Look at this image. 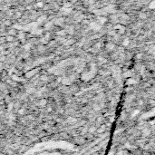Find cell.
I'll use <instances>...</instances> for the list:
<instances>
[{"instance_id":"5","label":"cell","mask_w":155,"mask_h":155,"mask_svg":"<svg viewBox=\"0 0 155 155\" xmlns=\"http://www.w3.org/2000/svg\"><path fill=\"white\" fill-rule=\"evenodd\" d=\"M42 32H43V29H42V28H37V29L35 28L34 30H33V31H32V34L38 35V34H42Z\"/></svg>"},{"instance_id":"16","label":"cell","mask_w":155,"mask_h":155,"mask_svg":"<svg viewBox=\"0 0 155 155\" xmlns=\"http://www.w3.org/2000/svg\"><path fill=\"white\" fill-rule=\"evenodd\" d=\"M41 42H42V43H43L44 45H46V44L48 43V40L46 39V37H44V38H42V39H41Z\"/></svg>"},{"instance_id":"33","label":"cell","mask_w":155,"mask_h":155,"mask_svg":"<svg viewBox=\"0 0 155 155\" xmlns=\"http://www.w3.org/2000/svg\"><path fill=\"white\" fill-rule=\"evenodd\" d=\"M73 1H74V2H75V1H77V0H73Z\"/></svg>"},{"instance_id":"29","label":"cell","mask_w":155,"mask_h":155,"mask_svg":"<svg viewBox=\"0 0 155 155\" xmlns=\"http://www.w3.org/2000/svg\"><path fill=\"white\" fill-rule=\"evenodd\" d=\"M142 54H137V58H140V57H142Z\"/></svg>"},{"instance_id":"10","label":"cell","mask_w":155,"mask_h":155,"mask_svg":"<svg viewBox=\"0 0 155 155\" xmlns=\"http://www.w3.org/2000/svg\"><path fill=\"white\" fill-rule=\"evenodd\" d=\"M129 44H130V40H129L128 38L124 39V40H123V42H122V46H129Z\"/></svg>"},{"instance_id":"31","label":"cell","mask_w":155,"mask_h":155,"mask_svg":"<svg viewBox=\"0 0 155 155\" xmlns=\"http://www.w3.org/2000/svg\"><path fill=\"white\" fill-rule=\"evenodd\" d=\"M95 47H96V48H99V47H100V44H97V45L95 46Z\"/></svg>"},{"instance_id":"23","label":"cell","mask_w":155,"mask_h":155,"mask_svg":"<svg viewBox=\"0 0 155 155\" xmlns=\"http://www.w3.org/2000/svg\"><path fill=\"white\" fill-rule=\"evenodd\" d=\"M72 6V4L71 3H65L64 4V7H71Z\"/></svg>"},{"instance_id":"26","label":"cell","mask_w":155,"mask_h":155,"mask_svg":"<svg viewBox=\"0 0 155 155\" xmlns=\"http://www.w3.org/2000/svg\"><path fill=\"white\" fill-rule=\"evenodd\" d=\"M115 32H116L115 30H114V31H113V32H110L109 34H110V35H113V34H115Z\"/></svg>"},{"instance_id":"17","label":"cell","mask_w":155,"mask_h":155,"mask_svg":"<svg viewBox=\"0 0 155 155\" xmlns=\"http://www.w3.org/2000/svg\"><path fill=\"white\" fill-rule=\"evenodd\" d=\"M139 17L142 18V19H145V18H146V15H145L144 13H141L140 16H139Z\"/></svg>"},{"instance_id":"3","label":"cell","mask_w":155,"mask_h":155,"mask_svg":"<svg viewBox=\"0 0 155 155\" xmlns=\"http://www.w3.org/2000/svg\"><path fill=\"white\" fill-rule=\"evenodd\" d=\"M61 11L63 12V15H69L71 12L73 11V9H72V7H62L61 8Z\"/></svg>"},{"instance_id":"13","label":"cell","mask_w":155,"mask_h":155,"mask_svg":"<svg viewBox=\"0 0 155 155\" xmlns=\"http://www.w3.org/2000/svg\"><path fill=\"white\" fill-rule=\"evenodd\" d=\"M43 6H44V3L43 2H38V3L35 4V7H39L40 8V7H43Z\"/></svg>"},{"instance_id":"32","label":"cell","mask_w":155,"mask_h":155,"mask_svg":"<svg viewBox=\"0 0 155 155\" xmlns=\"http://www.w3.org/2000/svg\"><path fill=\"white\" fill-rule=\"evenodd\" d=\"M26 1H27V2H30V1H32V0H26Z\"/></svg>"},{"instance_id":"25","label":"cell","mask_w":155,"mask_h":155,"mask_svg":"<svg viewBox=\"0 0 155 155\" xmlns=\"http://www.w3.org/2000/svg\"><path fill=\"white\" fill-rule=\"evenodd\" d=\"M9 34H16V31H14V30H11V31H9Z\"/></svg>"},{"instance_id":"21","label":"cell","mask_w":155,"mask_h":155,"mask_svg":"<svg viewBox=\"0 0 155 155\" xmlns=\"http://www.w3.org/2000/svg\"><path fill=\"white\" fill-rule=\"evenodd\" d=\"M18 37H19V39H24V37H25V34H24V33L19 34H18Z\"/></svg>"},{"instance_id":"18","label":"cell","mask_w":155,"mask_h":155,"mask_svg":"<svg viewBox=\"0 0 155 155\" xmlns=\"http://www.w3.org/2000/svg\"><path fill=\"white\" fill-rule=\"evenodd\" d=\"M14 28L18 29V30H23V27L20 26V25H14Z\"/></svg>"},{"instance_id":"9","label":"cell","mask_w":155,"mask_h":155,"mask_svg":"<svg viewBox=\"0 0 155 155\" xmlns=\"http://www.w3.org/2000/svg\"><path fill=\"white\" fill-rule=\"evenodd\" d=\"M53 25V22H48V23H46V25H45V29H50L51 28V26Z\"/></svg>"},{"instance_id":"34","label":"cell","mask_w":155,"mask_h":155,"mask_svg":"<svg viewBox=\"0 0 155 155\" xmlns=\"http://www.w3.org/2000/svg\"><path fill=\"white\" fill-rule=\"evenodd\" d=\"M154 57H155V54H154Z\"/></svg>"},{"instance_id":"27","label":"cell","mask_w":155,"mask_h":155,"mask_svg":"<svg viewBox=\"0 0 155 155\" xmlns=\"http://www.w3.org/2000/svg\"><path fill=\"white\" fill-rule=\"evenodd\" d=\"M41 79H42L43 81H46V79H47V77H46V76H42V77H41Z\"/></svg>"},{"instance_id":"19","label":"cell","mask_w":155,"mask_h":155,"mask_svg":"<svg viewBox=\"0 0 155 155\" xmlns=\"http://www.w3.org/2000/svg\"><path fill=\"white\" fill-rule=\"evenodd\" d=\"M6 40L8 41V42H11V41L14 40V37L11 36V35H9V36H7V37H6Z\"/></svg>"},{"instance_id":"22","label":"cell","mask_w":155,"mask_h":155,"mask_svg":"<svg viewBox=\"0 0 155 155\" xmlns=\"http://www.w3.org/2000/svg\"><path fill=\"white\" fill-rule=\"evenodd\" d=\"M67 32H68L69 34H73V33H74V28H73V27H69V31H67Z\"/></svg>"},{"instance_id":"8","label":"cell","mask_w":155,"mask_h":155,"mask_svg":"<svg viewBox=\"0 0 155 155\" xmlns=\"http://www.w3.org/2000/svg\"><path fill=\"white\" fill-rule=\"evenodd\" d=\"M149 8L150 9H155V0H152L149 4Z\"/></svg>"},{"instance_id":"4","label":"cell","mask_w":155,"mask_h":155,"mask_svg":"<svg viewBox=\"0 0 155 155\" xmlns=\"http://www.w3.org/2000/svg\"><path fill=\"white\" fill-rule=\"evenodd\" d=\"M97 20L100 25H103V24H105L107 22V18L105 17H99L97 18Z\"/></svg>"},{"instance_id":"7","label":"cell","mask_w":155,"mask_h":155,"mask_svg":"<svg viewBox=\"0 0 155 155\" xmlns=\"http://www.w3.org/2000/svg\"><path fill=\"white\" fill-rule=\"evenodd\" d=\"M46 19V16H42V17H40L37 20H36V22L38 24H40V23H42V22H44Z\"/></svg>"},{"instance_id":"28","label":"cell","mask_w":155,"mask_h":155,"mask_svg":"<svg viewBox=\"0 0 155 155\" xmlns=\"http://www.w3.org/2000/svg\"><path fill=\"white\" fill-rule=\"evenodd\" d=\"M49 36H50V34H46V36H45V37H46V39L48 40V39H49Z\"/></svg>"},{"instance_id":"1","label":"cell","mask_w":155,"mask_h":155,"mask_svg":"<svg viewBox=\"0 0 155 155\" xmlns=\"http://www.w3.org/2000/svg\"><path fill=\"white\" fill-rule=\"evenodd\" d=\"M114 30L115 31H118V33L119 34H123L124 33V31H125V28H124V26L123 25H116L114 26Z\"/></svg>"},{"instance_id":"14","label":"cell","mask_w":155,"mask_h":155,"mask_svg":"<svg viewBox=\"0 0 155 155\" xmlns=\"http://www.w3.org/2000/svg\"><path fill=\"white\" fill-rule=\"evenodd\" d=\"M36 71H37V70H33V71H30L28 74H26V76H27V77H30V76H32V75L34 74V72H36Z\"/></svg>"},{"instance_id":"24","label":"cell","mask_w":155,"mask_h":155,"mask_svg":"<svg viewBox=\"0 0 155 155\" xmlns=\"http://www.w3.org/2000/svg\"><path fill=\"white\" fill-rule=\"evenodd\" d=\"M128 83H129V84H134V83H135V81H133V79H129Z\"/></svg>"},{"instance_id":"12","label":"cell","mask_w":155,"mask_h":155,"mask_svg":"<svg viewBox=\"0 0 155 155\" xmlns=\"http://www.w3.org/2000/svg\"><path fill=\"white\" fill-rule=\"evenodd\" d=\"M74 43H75V41L73 40V39H70V40L66 41V42L64 43V45H65V46H70V45H72V44H74Z\"/></svg>"},{"instance_id":"11","label":"cell","mask_w":155,"mask_h":155,"mask_svg":"<svg viewBox=\"0 0 155 155\" xmlns=\"http://www.w3.org/2000/svg\"><path fill=\"white\" fill-rule=\"evenodd\" d=\"M65 34H66V31L65 30H61V31L57 32V34L59 36H63V35H65Z\"/></svg>"},{"instance_id":"20","label":"cell","mask_w":155,"mask_h":155,"mask_svg":"<svg viewBox=\"0 0 155 155\" xmlns=\"http://www.w3.org/2000/svg\"><path fill=\"white\" fill-rule=\"evenodd\" d=\"M150 53H155V46H151V48H150Z\"/></svg>"},{"instance_id":"15","label":"cell","mask_w":155,"mask_h":155,"mask_svg":"<svg viewBox=\"0 0 155 155\" xmlns=\"http://www.w3.org/2000/svg\"><path fill=\"white\" fill-rule=\"evenodd\" d=\"M30 46H31L30 44H26L25 46H24V49H25V50H26V51H28L29 49H30Z\"/></svg>"},{"instance_id":"30","label":"cell","mask_w":155,"mask_h":155,"mask_svg":"<svg viewBox=\"0 0 155 155\" xmlns=\"http://www.w3.org/2000/svg\"><path fill=\"white\" fill-rule=\"evenodd\" d=\"M20 16H21V14H20L19 12H18V13H17V17H19Z\"/></svg>"},{"instance_id":"6","label":"cell","mask_w":155,"mask_h":155,"mask_svg":"<svg viewBox=\"0 0 155 155\" xmlns=\"http://www.w3.org/2000/svg\"><path fill=\"white\" fill-rule=\"evenodd\" d=\"M114 48H115V46L113 44H107V45H106V49H107L108 51H113Z\"/></svg>"},{"instance_id":"2","label":"cell","mask_w":155,"mask_h":155,"mask_svg":"<svg viewBox=\"0 0 155 155\" xmlns=\"http://www.w3.org/2000/svg\"><path fill=\"white\" fill-rule=\"evenodd\" d=\"M90 28L92 29V30H95V31H99L100 29L102 28V26H101V25H98L97 23H94V22H92V23L90 24Z\"/></svg>"}]
</instances>
